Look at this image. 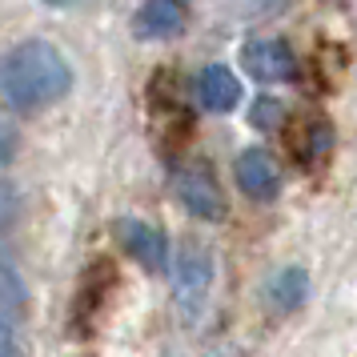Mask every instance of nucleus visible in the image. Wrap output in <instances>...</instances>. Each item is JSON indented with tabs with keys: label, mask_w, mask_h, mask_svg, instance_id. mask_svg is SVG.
Returning <instances> with one entry per match:
<instances>
[{
	"label": "nucleus",
	"mask_w": 357,
	"mask_h": 357,
	"mask_svg": "<svg viewBox=\"0 0 357 357\" xmlns=\"http://www.w3.org/2000/svg\"><path fill=\"white\" fill-rule=\"evenodd\" d=\"M17 221H20V193H17V185H13V181L0 177V233H4V229H13Z\"/></svg>",
	"instance_id": "nucleus-11"
},
{
	"label": "nucleus",
	"mask_w": 357,
	"mask_h": 357,
	"mask_svg": "<svg viewBox=\"0 0 357 357\" xmlns=\"http://www.w3.org/2000/svg\"><path fill=\"white\" fill-rule=\"evenodd\" d=\"M49 4H65V0H49Z\"/></svg>",
	"instance_id": "nucleus-15"
},
{
	"label": "nucleus",
	"mask_w": 357,
	"mask_h": 357,
	"mask_svg": "<svg viewBox=\"0 0 357 357\" xmlns=\"http://www.w3.org/2000/svg\"><path fill=\"white\" fill-rule=\"evenodd\" d=\"M116 241H121V249H125L137 265H145V269H161L165 261H169V241H165V233L157 225H149V221H137V217L116 221Z\"/></svg>",
	"instance_id": "nucleus-5"
},
{
	"label": "nucleus",
	"mask_w": 357,
	"mask_h": 357,
	"mask_svg": "<svg viewBox=\"0 0 357 357\" xmlns=\"http://www.w3.org/2000/svg\"><path fill=\"white\" fill-rule=\"evenodd\" d=\"M233 177L241 185V193L253 201H273L281 193V165L269 149H245L233 165Z\"/></svg>",
	"instance_id": "nucleus-4"
},
{
	"label": "nucleus",
	"mask_w": 357,
	"mask_h": 357,
	"mask_svg": "<svg viewBox=\"0 0 357 357\" xmlns=\"http://www.w3.org/2000/svg\"><path fill=\"white\" fill-rule=\"evenodd\" d=\"M197 93H201V105H205L209 113H233V109L241 105V81H237V73L225 68V65L201 68Z\"/></svg>",
	"instance_id": "nucleus-8"
},
{
	"label": "nucleus",
	"mask_w": 357,
	"mask_h": 357,
	"mask_svg": "<svg viewBox=\"0 0 357 357\" xmlns=\"http://www.w3.org/2000/svg\"><path fill=\"white\" fill-rule=\"evenodd\" d=\"M13 157H17V129L8 121H0V169L13 165Z\"/></svg>",
	"instance_id": "nucleus-13"
},
{
	"label": "nucleus",
	"mask_w": 357,
	"mask_h": 357,
	"mask_svg": "<svg viewBox=\"0 0 357 357\" xmlns=\"http://www.w3.org/2000/svg\"><path fill=\"white\" fill-rule=\"evenodd\" d=\"M0 357H24V345H20L17 329H13V321H4V317H0Z\"/></svg>",
	"instance_id": "nucleus-12"
},
{
	"label": "nucleus",
	"mask_w": 357,
	"mask_h": 357,
	"mask_svg": "<svg viewBox=\"0 0 357 357\" xmlns=\"http://www.w3.org/2000/svg\"><path fill=\"white\" fill-rule=\"evenodd\" d=\"M277 113H281V105H277L273 97H261V105L253 109V125H273Z\"/></svg>",
	"instance_id": "nucleus-14"
},
{
	"label": "nucleus",
	"mask_w": 357,
	"mask_h": 357,
	"mask_svg": "<svg viewBox=\"0 0 357 357\" xmlns=\"http://www.w3.org/2000/svg\"><path fill=\"white\" fill-rule=\"evenodd\" d=\"M181 205L201 217V221H221L225 217V193H221V181L213 177V169L205 161H189L185 169H177L173 177Z\"/></svg>",
	"instance_id": "nucleus-3"
},
{
	"label": "nucleus",
	"mask_w": 357,
	"mask_h": 357,
	"mask_svg": "<svg viewBox=\"0 0 357 357\" xmlns=\"http://www.w3.org/2000/svg\"><path fill=\"white\" fill-rule=\"evenodd\" d=\"M241 65L249 68L253 81H265V84H277V81H289L293 77V52L285 40H249L241 49Z\"/></svg>",
	"instance_id": "nucleus-6"
},
{
	"label": "nucleus",
	"mask_w": 357,
	"mask_h": 357,
	"mask_svg": "<svg viewBox=\"0 0 357 357\" xmlns=\"http://www.w3.org/2000/svg\"><path fill=\"white\" fill-rule=\"evenodd\" d=\"M185 4L181 0H145L132 17V29L141 40H169L185 29Z\"/></svg>",
	"instance_id": "nucleus-7"
},
{
	"label": "nucleus",
	"mask_w": 357,
	"mask_h": 357,
	"mask_svg": "<svg viewBox=\"0 0 357 357\" xmlns=\"http://www.w3.org/2000/svg\"><path fill=\"white\" fill-rule=\"evenodd\" d=\"M269 305L277 309V313H293V309H301L305 305V297H309V273L305 269H281V273L269 281Z\"/></svg>",
	"instance_id": "nucleus-9"
},
{
	"label": "nucleus",
	"mask_w": 357,
	"mask_h": 357,
	"mask_svg": "<svg viewBox=\"0 0 357 357\" xmlns=\"http://www.w3.org/2000/svg\"><path fill=\"white\" fill-rule=\"evenodd\" d=\"M24 313H29V289H24L17 269L0 261V317L4 321H20Z\"/></svg>",
	"instance_id": "nucleus-10"
},
{
	"label": "nucleus",
	"mask_w": 357,
	"mask_h": 357,
	"mask_svg": "<svg viewBox=\"0 0 357 357\" xmlns=\"http://www.w3.org/2000/svg\"><path fill=\"white\" fill-rule=\"evenodd\" d=\"M68 84H73V68H68L65 52L40 36L20 40L0 61V97L20 113H36V109L56 105L68 93Z\"/></svg>",
	"instance_id": "nucleus-1"
},
{
	"label": "nucleus",
	"mask_w": 357,
	"mask_h": 357,
	"mask_svg": "<svg viewBox=\"0 0 357 357\" xmlns=\"http://www.w3.org/2000/svg\"><path fill=\"white\" fill-rule=\"evenodd\" d=\"M213 289V257L205 245L185 241L173 261V293H177V309L185 317H197L205 297Z\"/></svg>",
	"instance_id": "nucleus-2"
}]
</instances>
